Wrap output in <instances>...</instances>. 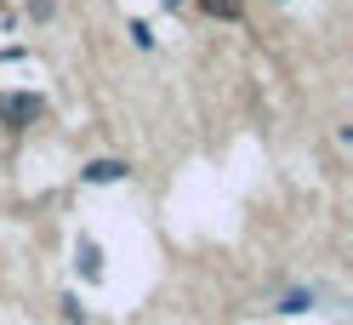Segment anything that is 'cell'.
<instances>
[{
  "instance_id": "6da1fadb",
  "label": "cell",
  "mask_w": 353,
  "mask_h": 325,
  "mask_svg": "<svg viewBox=\"0 0 353 325\" xmlns=\"http://www.w3.org/2000/svg\"><path fill=\"white\" fill-rule=\"evenodd\" d=\"M34 120H40V97L34 92H0V126H6V132H23Z\"/></svg>"
},
{
  "instance_id": "7a4b0ae2",
  "label": "cell",
  "mask_w": 353,
  "mask_h": 325,
  "mask_svg": "<svg viewBox=\"0 0 353 325\" xmlns=\"http://www.w3.org/2000/svg\"><path fill=\"white\" fill-rule=\"evenodd\" d=\"M120 177H125L120 160H92V166H85V183H97V188H103V183H120Z\"/></svg>"
},
{
  "instance_id": "3957f363",
  "label": "cell",
  "mask_w": 353,
  "mask_h": 325,
  "mask_svg": "<svg viewBox=\"0 0 353 325\" xmlns=\"http://www.w3.org/2000/svg\"><path fill=\"white\" fill-rule=\"evenodd\" d=\"M74 263H80V274H85V279H103V251H97L92 240H80V251H74Z\"/></svg>"
},
{
  "instance_id": "277c9868",
  "label": "cell",
  "mask_w": 353,
  "mask_h": 325,
  "mask_svg": "<svg viewBox=\"0 0 353 325\" xmlns=\"http://www.w3.org/2000/svg\"><path fill=\"white\" fill-rule=\"evenodd\" d=\"M200 6H205L211 17H228V23H234L239 12H245V6H239V0H200Z\"/></svg>"
},
{
  "instance_id": "5b68a950",
  "label": "cell",
  "mask_w": 353,
  "mask_h": 325,
  "mask_svg": "<svg viewBox=\"0 0 353 325\" xmlns=\"http://www.w3.org/2000/svg\"><path fill=\"white\" fill-rule=\"evenodd\" d=\"M302 308H314V291H291L285 297V314H302Z\"/></svg>"
}]
</instances>
